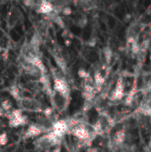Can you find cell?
<instances>
[{
	"label": "cell",
	"mask_w": 151,
	"mask_h": 152,
	"mask_svg": "<svg viewBox=\"0 0 151 152\" xmlns=\"http://www.w3.org/2000/svg\"><path fill=\"white\" fill-rule=\"evenodd\" d=\"M53 88L55 90V92L59 93L62 96H66L69 94V86L66 83V81L62 78H55L53 81Z\"/></svg>",
	"instance_id": "cell-1"
},
{
	"label": "cell",
	"mask_w": 151,
	"mask_h": 152,
	"mask_svg": "<svg viewBox=\"0 0 151 152\" xmlns=\"http://www.w3.org/2000/svg\"><path fill=\"white\" fill-rule=\"evenodd\" d=\"M69 129V126H68V122L65 120H60L57 121L53 126V134L58 137H61Z\"/></svg>",
	"instance_id": "cell-2"
},
{
	"label": "cell",
	"mask_w": 151,
	"mask_h": 152,
	"mask_svg": "<svg viewBox=\"0 0 151 152\" xmlns=\"http://www.w3.org/2000/svg\"><path fill=\"white\" fill-rule=\"evenodd\" d=\"M72 134L80 139V140H83V141H87L90 139L91 137V134L89 133V131L84 127V126H77V127H75L73 130H72Z\"/></svg>",
	"instance_id": "cell-3"
},
{
	"label": "cell",
	"mask_w": 151,
	"mask_h": 152,
	"mask_svg": "<svg viewBox=\"0 0 151 152\" xmlns=\"http://www.w3.org/2000/svg\"><path fill=\"white\" fill-rule=\"evenodd\" d=\"M124 97V84L121 78L118 79L116 88L112 93V95L110 97L111 101H120Z\"/></svg>",
	"instance_id": "cell-4"
},
{
	"label": "cell",
	"mask_w": 151,
	"mask_h": 152,
	"mask_svg": "<svg viewBox=\"0 0 151 152\" xmlns=\"http://www.w3.org/2000/svg\"><path fill=\"white\" fill-rule=\"evenodd\" d=\"M53 10H54V7L50 2L41 1L38 5L37 12L42 13V14H50L51 12H53Z\"/></svg>",
	"instance_id": "cell-5"
},
{
	"label": "cell",
	"mask_w": 151,
	"mask_h": 152,
	"mask_svg": "<svg viewBox=\"0 0 151 152\" xmlns=\"http://www.w3.org/2000/svg\"><path fill=\"white\" fill-rule=\"evenodd\" d=\"M28 62L34 66L36 69H37L42 74H44L45 72V67L42 61V60L40 58H38L37 56H32L28 59Z\"/></svg>",
	"instance_id": "cell-6"
},
{
	"label": "cell",
	"mask_w": 151,
	"mask_h": 152,
	"mask_svg": "<svg viewBox=\"0 0 151 152\" xmlns=\"http://www.w3.org/2000/svg\"><path fill=\"white\" fill-rule=\"evenodd\" d=\"M42 134V130L36 126H29V127L27 129V132L25 134V137L26 138H31V137H36V136H38Z\"/></svg>",
	"instance_id": "cell-7"
},
{
	"label": "cell",
	"mask_w": 151,
	"mask_h": 152,
	"mask_svg": "<svg viewBox=\"0 0 151 152\" xmlns=\"http://www.w3.org/2000/svg\"><path fill=\"white\" fill-rule=\"evenodd\" d=\"M27 118L25 116H22L20 118H10V120H9V126L11 127H18V126H23L27 123Z\"/></svg>",
	"instance_id": "cell-8"
},
{
	"label": "cell",
	"mask_w": 151,
	"mask_h": 152,
	"mask_svg": "<svg viewBox=\"0 0 151 152\" xmlns=\"http://www.w3.org/2000/svg\"><path fill=\"white\" fill-rule=\"evenodd\" d=\"M125 137H126V135H125V130H119L115 134L114 142L117 145H122L125 142Z\"/></svg>",
	"instance_id": "cell-9"
},
{
	"label": "cell",
	"mask_w": 151,
	"mask_h": 152,
	"mask_svg": "<svg viewBox=\"0 0 151 152\" xmlns=\"http://www.w3.org/2000/svg\"><path fill=\"white\" fill-rule=\"evenodd\" d=\"M93 80H94L95 85H96L98 87L102 86L104 85V83H105V78H104V77L101 74V72H98V71L94 73Z\"/></svg>",
	"instance_id": "cell-10"
},
{
	"label": "cell",
	"mask_w": 151,
	"mask_h": 152,
	"mask_svg": "<svg viewBox=\"0 0 151 152\" xmlns=\"http://www.w3.org/2000/svg\"><path fill=\"white\" fill-rule=\"evenodd\" d=\"M140 112L145 116H151V106L149 102H144L142 103L140 107Z\"/></svg>",
	"instance_id": "cell-11"
},
{
	"label": "cell",
	"mask_w": 151,
	"mask_h": 152,
	"mask_svg": "<svg viewBox=\"0 0 151 152\" xmlns=\"http://www.w3.org/2000/svg\"><path fill=\"white\" fill-rule=\"evenodd\" d=\"M103 53H104V57H105L106 62L107 63H110L111 59L113 57V51H112V49L109 46H106L103 49Z\"/></svg>",
	"instance_id": "cell-12"
},
{
	"label": "cell",
	"mask_w": 151,
	"mask_h": 152,
	"mask_svg": "<svg viewBox=\"0 0 151 152\" xmlns=\"http://www.w3.org/2000/svg\"><path fill=\"white\" fill-rule=\"evenodd\" d=\"M1 108L4 111H9L12 108V102L10 100L5 99V100L2 101V102H1Z\"/></svg>",
	"instance_id": "cell-13"
},
{
	"label": "cell",
	"mask_w": 151,
	"mask_h": 152,
	"mask_svg": "<svg viewBox=\"0 0 151 152\" xmlns=\"http://www.w3.org/2000/svg\"><path fill=\"white\" fill-rule=\"evenodd\" d=\"M9 93L12 96V98H14L15 100L20 99V90L17 86H12L9 90Z\"/></svg>",
	"instance_id": "cell-14"
},
{
	"label": "cell",
	"mask_w": 151,
	"mask_h": 152,
	"mask_svg": "<svg viewBox=\"0 0 151 152\" xmlns=\"http://www.w3.org/2000/svg\"><path fill=\"white\" fill-rule=\"evenodd\" d=\"M54 59H55V61L57 62L58 66L62 69H66V67H67V64H66V61L65 60L62 58V57H60V56H54Z\"/></svg>",
	"instance_id": "cell-15"
},
{
	"label": "cell",
	"mask_w": 151,
	"mask_h": 152,
	"mask_svg": "<svg viewBox=\"0 0 151 152\" xmlns=\"http://www.w3.org/2000/svg\"><path fill=\"white\" fill-rule=\"evenodd\" d=\"M77 75L80 78H83V79H88L90 77H89V73L88 71H86L85 69L83 68H80L78 70H77Z\"/></svg>",
	"instance_id": "cell-16"
},
{
	"label": "cell",
	"mask_w": 151,
	"mask_h": 152,
	"mask_svg": "<svg viewBox=\"0 0 151 152\" xmlns=\"http://www.w3.org/2000/svg\"><path fill=\"white\" fill-rule=\"evenodd\" d=\"M8 143V136L5 132L0 134V146H5Z\"/></svg>",
	"instance_id": "cell-17"
},
{
	"label": "cell",
	"mask_w": 151,
	"mask_h": 152,
	"mask_svg": "<svg viewBox=\"0 0 151 152\" xmlns=\"http://www.w3.org/2000/svg\"><path fill=\"white\" fill-rule=\"evenodd\" d=\"M53 21L56 23V24H58V26L59 27H61V28H64L65 29V25H64V21H63V20L61 19V16H55L54 18H53Z\"/></svg>",
	"instance_id": "cell-18"
},
{
	"label": "cell",
	"mask_w": 151,
	"mask_h": 152,
	"mask_svg": "<svg viewBox=\"0 0 151 152\" xmlns=\"http://www.w3.org/2000/svg\"><path fill=\"white\" fill-rule=\"evenodd\" d=\"M87 24V19L86 17L83 16L81 19H79V22H78V26H80L81 28H84L85 25Z\"/></svg>",
	"instance_id": "cell-19"
},
{
	"label": "cell",
	"mask_w": 151,
	"mask_h": 152,
	"mask_svg": "<svg viewBox=\"0 0 151 152\" xmlns=\"http://www.w3.org/2000/svg\"><path fill=\"white\" fill-rule=\"evenodd\" d=\"M71 13H72V9H71L70 7L67 6V7H64V8L62 9V14H64L65 16H69V15H70Z\"/></svg>",
	"instance_id": "cell-20"
},
{
	"label": "cell",
	"mask_w": 151,
	"mask_h": 152,
	"mask_svg": "<svg viewBox=\"0 0 151 152\" xmlns=\"http://www.w3.org/2000/svg\"><path fill=\"white\" fill-rule=\"evenodd\" d=\"M44 114L45 117H50L52 115V110H51V108H46L44 110Z\"/></svg>",
	"instance_id": "cell-21"
},
{
	"label": "cell",
	"mask_w": 151,
	"mask_h": 152,
	"mask_svg": "<svg viewBox=\"0 0 151 152\" xmlns=\"http://www.w3.org/2000/svg\"><path fill=\"white\" fill-rule=\"evenodd\" d=\"M90 46H94L96 45V40L95 39H92L91 41H89V44H88Z\"/></svg>",
	"instance_id": "cell-22"
},
{
	"label": "cell",
	"mask_w": 151,
	"mask_h": 152,
	"mask_svg": "<svg viewBox=\"0 0 151 152\" xmlns=\"http://www.w3.org/2000/svg\"><path fill=\"white\" fill-rule=\"evenodd\" d=\"M70 45H71L70 39H65V45H66V46H69Z\"/></svg>",
	"instance_id": "cell-23"
},
{
	"label": "cell",
	"mask_w": 151,
	"mask_h": 152,
	"mask_svg": "<svg viewBox=\"0 0 151 152\" xmlns=\"http://www.w3.org/2000/svg\"><path fill=\"white\" fill-rule=\"evenodd\" d=\"M89 152H100V151L98 150V149H96V148H93V149H91Z\"/></svg>",
	"instance_id": "cell-24"
},
{
	"label": "cell",
	"mask_w": 151,
	"mask_h": 152,
	"mask_svg": "<svg viewBox=\"0 0 151 152\" xmlns=\"http://www.w3.org/2000/svg\"><path fill=\"white\" fill-rule=\"evenodd\" d=\"M149 148L151 149V137L150 139V141H149Z\"/></svg>",
	"instance_id": "cell-25"
}]
</instances>
